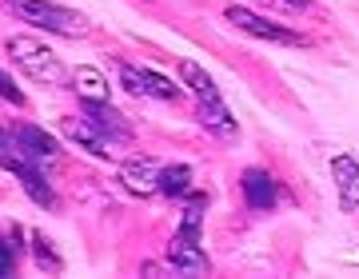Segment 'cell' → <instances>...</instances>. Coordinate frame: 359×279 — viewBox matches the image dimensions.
I'll list each match as a JSON object with an SVG mask.
<instances>
[{"label": "cell", "mask_w": 359, "mask_h": 279, "mask_svg": "<svg viewBox=\"0 0 359 279\" xmlns=\"http://www.w3.org/2000/svg\"><path fill=\"white\" fill-rule=\"evenodd\" d=\"M200 228H204V196L192 200V207L184 212L176 236L168 243V264L176 267L180 275H204L208 271V252L200 243Z\"/></svg>", "instance_id": "6da1fadb"}, {"label": "cell", "mask_w": 359, "mask_h": 279, "mask_svg": "<svg viewBox=\"0 0 359 279\" xmlns=\"http://www.w3.org/2000/svg\"><path fill=\"white\" fill-rule=\"evenodd\" d=\"M4 13H13L16 20H28L36 28H48V32H60V36H84L88 32V20L65 4H52V0H0Z\"/></svg>", "instance_id": "7a4b0ae2"}, {"label": "cell", "mask_w": 359, "mask_h": 279, "mask_svg": "<svg viewBox=\"0 0 359 279\" xmlns=\"http://www.w3.org/2000/svg\"><path fill=\"white\" fill-rule=\"evenodd\" d=\"M8 56L20 64V72L28 80H36V84H65V64L60 56L48 48V44H40L36 36H13L8 40Z\"/></svg>", "instance_id": "3957f363"}, {"label": "cell", "mask_w": 359, "mask_h": 279, "mask_svg": "<svg viewBox=\"0 0 359 279\" xmlns=\"http://www.w3.org/2000/svg\"><path fill=\"white\" fill-rule=\"evenodd\" d=\"M0 160L8 164V172L20 179V188H25L28 196L40 203V207H56V191H52L48 176H44V164H36V160L20 156L13 144H8V140H4V156H0Z\"/></svg>", "instance_id": "277c9868"}, {"label": "cell", "mask_w": 359, "mask_h": 279, "mask_svg": "<svg viewBox=\"0 0 359 279\" xmlns=\"http://www.w3.org/2000/svg\"><path fill=\"white\" fill-rule=\"evenodd\" d=\"M228 20L240 28V32L259 36V40H271V44H304V36H299V32L276 25V20H268V16L252 13V8H240V4H231V8H228Z\"/></svg>", "instance_id": "5b68a950"}, {"label": "cell", "mask_w": 359, "mask_h": 279, "mask_svg": "<svg viewBox=\"0 0 359 279\" xmlns=\"http://www.w3.org/2000/svg\"><path fill=\"white\" fill-rule=\"evenodd\" d=\"M8 144H13L20 156L36 160V164H56V160H60V144H56V136L44 132V128H36V124H16L13 136H8Z\"/></svg>", "instance_id": "8992f818"}, {"label": "cell", "mask_w": 359, "mask_h": 279, "mask_svg": "<svg viewBox=\"0 0 359 279\" xmlns=\"http://www.w3.org/2000/svg\"><path fill=\"white\" fill-rule=\"evenodd\" d=\"M120 84L132 92V96H152V100H176L180 96V84H172L168 76L160 72H148V68H132V64H120L116 68Z\"/></svg>", "instance_id": "52a82bcc"}, {"label": "cell", "mask_w": 359, "mask_h": 279, "mask_svg": "<svg viewBox=\"0 0 359 279\" xmlns=\"http://www.w3.org/2000/svg\"><path fill=\"white\" fill-rule=\"evenodd\" d=\"M84 116H88V120H92L96 128H100L104 140H108L112 148H116V144H120V148H128L132 140H136L132 124H128V120H124L120 112H116V108H112L108 100H100V104H96V100H84Z\"/></svg>", "instance_id": "ba28073f"}, {"label": "cell", "mask_w": 359, "mask_h": 279, "mask_svg": "<svg viewBox=\"0 0 359 279\" xmlns=\"http://www.w3.org/2000/svg\"><path fill=\"white\" fill-rule=\"evenodd\" d=\"M240 188H244V200H248L252 212H271V207L280 203V184H276L264 168H244Z\"/></svg>", "instance_id": "9c48e42d"}, {"label": "cell", "mask_w": 359, "mask_h": 279, "mask_svg": "<svg viewBox=\"0 0 359 279\" xmlns=\"http://www.w3.org/2000/svg\"><path fill=\"white\" fill-rule=\"evenodd\" d=\"M120 179H124V188L136 191V196H152V191H160V164L148 160V156L124 160V164H120Z\"/></svg>", "instance_id": "30bf717a"}, {"label": "cell", "mask_w": 359, "mask_h": 279, "mask_svg": "<svg viewBox=\"0 0 359 279\" xmlns=\"http://www.w3.org/2000/svg\"><path fill=\"white\" fill-rule=\"evenodd\" d=\"M65 132H68V140H76L80 148H84V152H92L96 160H112V156H116L112 144L104 140V132L92 124L88 116H68V120H65Z\"/></svg>", "instance_id": "8fae6325"}, {"label": "cell", "mask_w": 359, "mask_h": 279, "mask_svg": "<svg viewBox=\"0 0 359 279\" xmlns=\"http://www.w3.org/2000/svg\"><path fill=\"white\" fill-rule=\"evenodd\" d=\"M332 176H335V191H339V203L347 212L359 216V160L351 156H335L332 160Z\"/></svg>", "instance_id": "7c38bea8"}, {"label": "cell", "mask_w": 359, "mask_h": 279, "mask_svg": "<svg viewBox=\"0 0 359 279\" xmlns=\"http://www.w3.org/2000/svg\"><path fill=\"white\" fill-rule=\"evenodd\" d=\"M180 80L192 88L196 104H224V96H219V88H216V80L208 76L196 60H180Z\"/></svg>", "instance_id": "4fadbf2b"}, {"label": "cell", "mask_w": 359, "mask_h": 279, "mask_svg": "<svg viewBox=\"0 0 359 279\" xmlns=\"http://www.w3.org/2000/svg\"><path fill=\"white\" fill-rule=\"evenodd\" d=\"M72 88H76L80 100H96V104L112 96V84H108L96 68H76V72H72Z\"/></svg>", "instance_id": "5bb4252c"}, {"label": "cell", "mask_w": 359, "mask_h": 279, "mask_svg": "<svg viewBox=\"0 0 359 279\" xmlns=\"http://www.w3.org/2000/svg\"><path fill=\"white\" fill-rule=\"evenodd\" d=\"M160 191H164V196H172V200L188 196V191H192V168H188V164L160 168Z\"/></svg>", "instance_id": "9a60e30c"}, {"label": "cell", "mask_w": 359, "mask_h": 279, "mask_svg": "<svg viewBox=\"0 0 359 279\" xmlns=\"http://www.w3.org/2000/svg\"><path fill=\"white\" fill-rule=\"evenodd\" d=\"M200 120H204L212 132H224V136L236 132V116L228 112V104H200Z\"/></svg>", "instance_id": "2e32d148"}, {"label": "cell", "mask_w": 359, "mask_h": 279, "mask_svg": "<svg viewBox=\"0 0 359 279\" xmlns=\"http://www.w3.org/2000/svg\"><path fill=\"white\" fill-rule=\"evenodd\" d=\"M0 100H8V104H16V108H25V92H20V84H16L4 68H0Z\"/></svg>", "instance_id": "e0dca14e"}, {"label": "cell", "mask_w": 359, "mask_h": 279, "mask_svg": "<svg viewBox=\"0 0 359 279\" xmlns=\"http://www.w3.org/2000/svg\"><path fill=\"white\" fill-rule=\"evenodd\" d=\"M13 271H16V243L0 240V279L13 275Z\"/></svg>", "instance_id": "ac0fdd59"}, {"label": "cell", "mask_w": 359, "mask_h": 279, "mask_svg": "<svg viewBox=\"0 0 359 279\" xmlns=\"http://www.w3.org/2000/svg\"><path fill=\"white\" fill-rule=\"evenodd\" d=\"M36 255H40V264H44V267H60V259L44 247V240H40V236H36Z\"/></svg>", "instance_id": "d6986e66"}, {"label": "cell", "mask_w": 359, "mask_h": 279, "mask_svg": "<svg viewBox=\"0 0 359 279\" xmlns=\"http://www.w3.org/2000/svg\"><path fill=\"white\" fill-rule=\"evenodd\" d=\"M280 4H292V8H308L311 0H280Z\"/></svg>", "instance_id": "ffe728a7"}, {"label": "cell", "mask_w": 359, "mask_h": 279, "mask_svg": "<svg viewBox=\"0 0 359 279\" xmlns=\"http://www.w3.org/2000/svg\"><path fill=\"white\" fill-rule=\"evenodd\" d=\"M0 156H4V132H0Z\"/></svg>", "instance_id": "44dd1931"}]
</instances>
